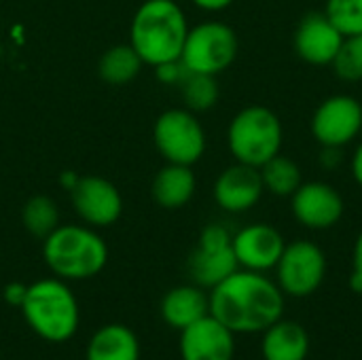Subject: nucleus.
<instances>
[{"instance_id": "1", "label": "nucleus", "mask_w": 362, "mask_h": 360, "mask_svg": "<svg viewBox=\"0 0 362 360\" xmlns=\"http://www.w3.org/2000/svg\"><path fill=\"white\" fill-rule=\"evenodd\" d=\"M210 291V314L233 333H263L284 314V293L261 272L238 269Z\"/></svg>"}, {"instance_id": "2", "label": "nucleus", "mask_w": 362, "mask_h": 360, "mask_svg": "<svg viewBox=\"0 0 362 360\" xmlns=\"http://www.w3.org/2000/svg\"><path fill=\"white\" fill-rule=\"evenodd\" d=\"M187 34V17L174 0H146L132 21V47L151 66L178 62Z\"/></svg>"}, {"instance_id": "3", "label": "nucleus", "mask_w": 362, "mask_h": 360, "mask_svg": "<svg viewBox=\"0 0 362 360\" xmlns=\"http://www.w3.org/2000/svg\"><path fill=\"white\" fill-rule=\"evenodd\" d=\"M21 312L28 327L45 342L64 344L78 331V303L62 280L47 278L30 284Z\"/></svg>"}, {"instance_id": "4", "label": "nucleus", "mask_w": 362, "mask_h": 360, "mask_svg": "<svg viewBox=\"0 0 362 360\" xmlns=\"http://www.w3.org/2000/svg\"><path fill=\"white\" fill-rule=\"evenodd\" d=\"M45 263L64 280H85L100 274L108 261L104 240L78 225L55 227L42 246Z\"/></svg>"}, {"instance_id": "5", "label": "nucleus", "mask_w": 362, "mask_h": 360, "mask_svg": "<svg viewBox=\"0 0 362 360\" xmlns=\"http://www.w3.org/2000/svg\"><path fill=\"white\" fill-rule=\"evenodd\" d=\"M227 144L238 163L252 168L265 166L272 157L282 153L284 127L280 117L261 104L242 108L229 123Z\"/></svg>"}, {"instance_id": "6", "label": "nucleus", "mask_w": 362, "mask_h": 360, "mask_svg": "<svg viewBox=\"0 0 362 360\" xmlns=\"http://www.w3.org/2000/svg\"><path fill=\"white\" fill-rule=\"evenodd\" d=\"M238 34L223 21H206L189 30L180 62L187 72L221 74L238 57Z\"/></svg>"}, {"instance_id": "7", "label": "nucleus", "mask_w": 362, "mask_h": 360, "mask_svg": "<svg viewBox=\"0 0 362 360\" xmlns=\"http://www.w3.org/2000/svg\"><path fill=\"white\" fill-rule=\"evenodd\" d=\"M153 140L168 163L193 166L206 151V132L197 117L185 108L165 110L155 121Z\"/></svg>"}, {"instance_id": "8", "label": "nucleus", "mask_w": 362, "mask_h": 360, "mask_svg": "<svg viewBox=\"0 0 362 360\" xmlns=\"http://www.w3.org/2000/svg\"><path fill=\"white\" fill-rule=\"evenodd\" d=\"M278 286L291 297L314 295L327 276V255L312 240H295L284 246V252L276 265Z\"/></svg>"}, {"instance_id": "9", "label": "nucleus", "mask_w": 362, "mask_h": 360, "mask_svg": "<svg viewBox=\"0 0 362 360\" xmlns=\"http://www.w3.org/2000/svg\"><path fill=\"white\" fill-rule=\"evenodd\" d=\"M310 132L320 146L346 149L362 132V104L350 93L325 98L310 121Z\"/></svg>"}, {"instance_id": "10", "label": "nucleus", "mask_w": 362, "mask_h": 360, "mask_svg": "<svg viewBox=\"0 0 362 360\" xmlns=\"http://www.w3.org/2000/svg\"><path fill=\"white\" fill-rule=\"evenodd\" d=\"M231 240L233 236L223 225H208L202 231L199 244L189 259V272L197 286L214 289L240 269Z\"/></svg>"}, {"instance_id": "11", "label": "nucleus", "mask_w": 362, "mask_h": 360, "mask_svg": "<svg viewBox=\"0 0 362 360\" xmlns=\"http://www.w3.org/2000/svg\"><path fill=\"white\" fill-rule=\"evenodd\" d=\"M291 212L301 227L325 231L344 219L346 202L331 182L310 180L301 182V187L291 195Z\"/></svg>"}, {"instance_id": "12", "label": "nucleus", "mask_w": 362, "mask_h": 360, "mask_svg": "<svg viewBox=\"0 0 362 360\" xmlns=\"http://www.w3.org/2000/svg\"><path fill=\"white\" fill-rule=\"evenodd\" d=\"M346 36L322 13H308L293 34V47L299 59L310 66H331L344 45Z\"/></svg>"}, {"instance_id": "13", "label": "nucleus", "mask_w": 362, "mask_h": 360, "mask_svg": "<svg viewBox=\"0 0 362 360\" xmlns=\"http://www.w3.org/2000/svg\"><path fill=\"white\" fill-rule=\"evenodd\" d=\"M238 265L250 272H269L276 269L284 252V236L267 223H252L240 229L231 240Z\"/></svg>"}, {"instance_id": "14", "label": "nucleus", "mask_w": 362, "mask_h": 360, "mask_svg": "<svg viewBox=\"0 0 362 360\" xmlns=\"http://www.w3.org/2000/svg\"><path fill=\"white\" fill-rule=\"evenodd\" d=\"M178 350L182 360H233L235 333L208 314L180 331Z\"/></svg>"}, {"instance_id": "15", "label": "nucleus", "mask_w": 362, "mask_h": 360, "mask_svg": "<svg viewBox=\"0 0 362 360\" xmlns=\"http://www.w3.org/2000/svg\"><path fill=\"white\" fill-rule=\"evenodd\" d=\"M265 193L263 176L259 168L246 163H233L221 172L214 182L216 204L231 214H242L252 210Z\"/></svg>"}, {"instance_id": "16", "label": "nucleus", "mask_w": 362, "mask_h": 360, "mask_svg": "<svg viewBox=\"0 0 362 360\" xmlns=\"http://www.w3.org/2000/svg\"><path fill=\"white\" fill-rule=\"evenodd\" d=\"M72 204L78 216L95 227L112 225L123 210L117 187L100 176L78 178L72 187Z\"/></svg>"}, {"instance_id": "17", "label": "nucleus", "mask_w": 362, "mask_h": 360, "mask_svg": "<svg viewBox=\"0 0 362 360\" xmlns=\"http://www.w3.org/2000/svg\"><path fill=\"white\" fill-rule=\"evenodd\" d=\"M210 314V297L197 284L176 286L161 299V318L165 325L182 331Z\"/></svg>"}, {"instance_id": "18", "label": "nucleus", "mask_w": 362, "mask_h": 360, "mask_svg": "<svg viewBox=\"0 0 362 360\" xmlns=\"http://www.w3.org/2000/svg\"><path fill=\"white\" fill-rule=\"evenodd\" d=\"M261 352L265 360H305L310 354L308 331L293 320H278L263 331Z\"/></svg>"}, {"instance_id": "19", "label": "nucleus", "mask_w": 362, "mask_h": 360, "mask_svg": "<svg viewBox=\"0 0 362 360\" xmlns=\"http://www.w3.org/2000/svg\"><path fill=\"white\" fill-rule=\"evenodd\" d=\"M85 360H140V342L129 327L106 325L91 335Z\"/></svg>"}, {"instance_id": "20", "label": "nucleus", "mask_w": 362, "mask_h": 360, "mask_svg": "<svg viewBox=\"0 0 362 360\" xmlns=\"http://www.w3.org/2000/svg\"><path fill=\"white\" fill-rule=\"evenodd\" d=\"M197 180L191 172V166L168 163L163 170L157 172L153 180V197L161 208L176 210L191 202L195 195Z\"/></svg>"}, {"instance_id": "21", "label": "nucleus", "mask_w": 362, "mask_h": 360, "mask_svg": "<svg viewBox=\"0 0 362 360\" xmlns=\"http://www.w3.org/2000/svg\"><path fill=\"white\" fill-rule=\"evenodd\" d=\"M263 176L265 191L276 195V197H291L303 182V172L301 166L286 157V155H276L272 157L265 166L259 168Z\"/></svg>"}, {"instance_id": "22", "label": "nucleus", "mask_w": 362, "mask_h": 360, "mask_svg": "<svg viewBox=\"0 0 362 360\" xmlns=\"http://www.w3.org/2000/svg\"><path fill=\"white\" fill-rule=\"evenodd\" d=\"M142 59L132 45H119L108 49L100 59V76L110 85L129 83L140 72Z\"/></svg>"}, {"instance_id": "23", "label": "nucleus", "mask_w": 362, "mask_h": 360, "mask_svg": "<svg viewBox=\"0 0 362 360\" xmlns=\"http://www.w3.org/2000/svg\"><path fill=\"white\" fill-rule=\"evenodd\" d=\"M182 83V98L189 110H210L218 100V85L212 74L187 72Z\"/></svg>"}, {"instance_id": "24", "label": "nucleus", "mask_w": 362, "mask_h": 360, "mask_svg": "<svg viewBox=\"0 0 362 360\" xmlns=\"http://www.w3.org/2000/svg\"><path fill=\"white\" fill-rule=\"evenodd\" d=\"M57 208L53 199L36 195L23 208V225L36 238H47L57 227Z\"/></svg>"}, {"instance_id": "25", "label": "nucleus", "mask_w": 362, "mask_h": 360, "mask_svg": "<svg viewBox=\"0 0 362 360\" xmlns=\"http://www.w3.org/2000/svg\"><path fill=\"white\" fill-rule=\"evenodd\" d=\"M325 15L346 38L362 34V0H327Z\"/></svg>"}, {"instance_id": "26", "label": "nucleus", "mask_w": 362, "mask_h": 360, "mask_svg": "<svg viewBox=\"0 0 362 360\" xmlns=\"http://www.w3.org/2000/svg\"><path fill=\"white\" fill-rule=\"evenodd\" d=\"M335 74L346 83H358L362 81V34L348 36L331 64Z\"/></svg>"}, {"instance_id": "27", "label": "nucleus", "mask_w": 362, "mask_h": 360, "mask_svg": "<svg viewBox=\"0 0 362 360\" xmlns=\"http://www.w3.org/2000/svg\"><path fill=\"white\" fill-rule=\"evenodd\" d=\"M350 289L362 295V229L354 242V255H352V274H350Z\"/></svg>"}, {"instance_id": "28", "label": "nucleus", "mask_w": 362, "mask_h": 360, "mask_svg": "<svg viewBox=\"0 0 362 360\" xmlns=\"http://www.w3.org/2000/svg\"><path fill=\"white\" fill-rule=\"evenodd\" d=\"M25 293H28V286H23L19 282H11V284L4 286V299L13 308H21V303L25 299Z\"/></svg>"}, {"instance_id": "29", "label": "nucleus", "mask_w": 362, "mask_h": 360, "mask_svg": "<svg viewBox=\"0 0 362 360\" xmlns=\"http://www.w3.org/2000/svg\"><path fill=\"white\" fill-rule=\"evenodd\" d=\"M344 149H331V146H322V153H320V163L322 168L327 170H337L344 161V155H341Z\"/></svg>"}, {"instance_id": "30", "label": "nucleus", "mask_w": 362, "mask_h": 360, "mask_svg": "<svg viewBox=\"0 0 362 360\" xmlns=\"http://www.w3.org/2000/svg\"><path fill=\"white\" fill-rule=\"evenodd\" d=\"M350 172H352V178L354 182L362 189V140L356 144L354 153H352V159H350Z\"/></svg>"}, {"instance_id": "31", "label": "nucleus", "mask_w": 362, "mask_h": 360, "mask_svg": "<svg viewBox=\"0 0 362 360\" xmlns=\"http://www.w3.org/2000/svg\"><path fill=\"white\" fill-rule=\"evenodd\" d=\"M195 6L204 8V11H210V13H216V11H225L233 4V0H193Z\"/></svg>"}, {"instance_id": "32", "label": "nucleus", "mask_w": 362, "mask_h": 360, "mask_svg": "<svg viewBox=\"0 0 362 360\" xmlns=\"http://www.w3.org/2000/svg\"><path fill=\"white\" fill-rule=\"evenodd\" d=\"M0 59H2V45H0Z\"/></svg>"}]
</instances>
